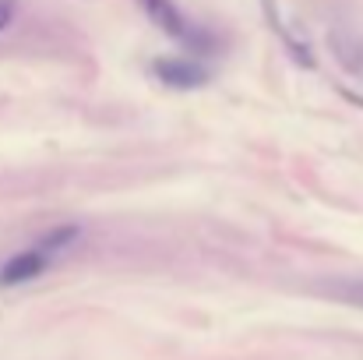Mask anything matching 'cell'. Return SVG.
Segmentation results:
<instances>
[{"mask_svg": "<svg viewBox=\"0 0 363 360\" xmlns=\"http://www.w3.org/2000/svg\"><path fill=\"white\" fill-rule=\"evenodd\" d=\"M78 237H82V230H78L74 223H67V227H57V230L43 234L32 247H25V251L11 254V258L0 265V286H21V283L39 279V276H43L57 258H64V254L78 244Z\"/></svg>", "mask_w": 363, "mask_h": 360, "instance_id": "1", "label": "cell"}, {"mask_svg": "<svg viewBox=\"0 0 363 360\" xmlns=\"http://www.w3.org/2000/svg\"><path fill=\"white\" fill-rule=\"evenodd\" d=\"M138 7L145 11V18H148L159 32H166V36L177 39L180 46H187L191 53H208V50H212L208 32H201L173 0H138Z\"/></svg>", "mask_w": 363, "mask_h": 360, "instance_id": "2", "label": "cell"}, {"mask_svg": "<svg viewBox=\"0 0 363 360\" xmlns=\"http://www.w3.org/2000/svg\"><path fill=\"white\" fill-rule=\"evenodd\" d=\"M152 71H155V78H159L162 85H169V89H184V92H187V89H201V85L212 78L205 64L187 60V57H166V60H155Z\"/></svg>", "mask_w": 363, "mask_h": 360, "instance_id": "3", "label": "cell"}, {"mask_svg": "<svg viewBox=\"0 0 363 360\" xmlns=\"http://www.w3.org/2000/svg\"><path fill=\"white\" fill-rule=\"evenodd\" d=\"M4 25H7V11L0 7V28H4Z\"/></svg>", "mask_w": 363, "mask_h": 360, "instance_id": "4", "label": "cell"}]
</instances>
